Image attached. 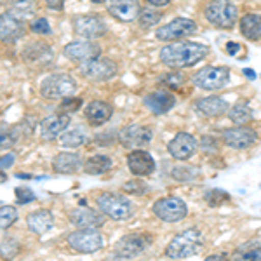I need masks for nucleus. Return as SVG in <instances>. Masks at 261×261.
Returning a JSON list of instances; mask_svg holds the SVG:
<instances>
[{"mask_svg": "<svg viewBox=\"0 0 261 261\" xmlns=\"http://www.w3.org/2000/svg\"><path fill=\"white\" fill-rule=\"evenodd\" d=\"M108 12L122 23H130L140 18L141 7L138 0H112L108 6Z\"/></svg>", "mask_w": 261, "mask_h": 261, "instance_id": "obj_16", "label": "nucleus"}, {"mask_svg": "<svg viewBox=\"0 0 261 261\" xmlns=\"http://www.w3.org/2000/svg\"><path fill=\"white\" fill-rule=\"evenodd\" d=\"M244 75H246V77H249V79H256V73L252 70H249V68L244 70Z\"/></svg>", "mask_w": 261, "mask_h": 261, "instance_id": "obj_46", "label": "nucleus"}, {"mask_svg": "<svg viewBox=\"0 0 261 261\" xmlns=\"http://www.w3.org/2000/svg\"><path fill=\"white\" fill-rule=\"evenodd\" d=\"M82 161L77 153H58L53 159V169L58 174H75L81 171Z\"/></svg>", "mask_w": 261, "mask_h": 261, "instance_id": "obj_23", "label": "nucleus"}, {"mask_svg": "<svg viewBox=\"0 0 261 261\" xmlns=\"http://www.w3.org/2000/svg\"><path fill=\"white\" fill-rule=\"evenodd\" d=\"M202 244H204V239H202L200 231L195 228H188L172 239L166 249V254L172 259L190 258V256L199 254L202 251Z\"/></svg>", "mask_w": 261, "mask_h": 261, "instance_id": "obj_2", "label": "nucleus"}, {"mask_svg": "<svg viewBox=\"0 0 261 261\" xmlns=\"http://www.w3.org/2000/svg\"><path fill=\"white\" fill-rule=\"evenodd\" d=\"M70 125V117L66 113H60V115H50L45 117L40 124V134L42 140L45 141H54L56 138H60L65 129Z\"/></svg>", "mask_w": 261, "mask_h": 261, "instance_id": "obj_18", "label": "nucleus"}, {"mask_svg": "<svg viewBox=\"0 0 261 261\" xmlns=\"http://www.w3.org/2000/svg\"><path fill=\"white\" fill-rule=\"evenodd\" d=\"M27 225H28V228H30V231H33V233H37V235H42L53 228L54 218L49 211L40 209V211L32 213L30 216L27 218Z\"/></svg>", "mask_w": 261, "mask_h": 261, "instance_id": "obj_26", "label": "nucleus"}, {"mask_svg": "<svg viewBox=\"0 0 261 261\" xmlns=\"http://www.w3.org/2000/svg\"><path fill=\"white\" fill-rule=\"evenodd\" d=\"M91 2H94V4H103V2H107V0H91Z\"/></svg>", "mask_w": 261, "mask_h": 261, "instance_id": "obj_48", "label": "nucleus"}, {"mask_svg": "<svg viewBox=\"0 0 261 261\" xmlns=\"http://www.w3.org/2000/svg\"><path fill=\"white\" fill-rule=\"evenodd\" d=\"M60 141L65 146H70V148H75V146H81L84 141H86V134L82 133L81 129H73V130H65V133L60 136Z\"/></svg>", "mask_w": 261, "mask_h": 261, "instance_id": "obj_32", "label": "nucleus"}, {"mask_svg": "<svg viewBox=\"0 0 261 261\" xmlns=\"http://www.w3.org/2000/svg\"><path fill=\"white\" fill-rule=\"evenodd\" d=\"M37 2L35 0H9L7 2V12L18 19H28L35 14Z\"/></svg>", "mask_w": 261, "mask_h": 261, "instance_id": "obj_27", "label": "nucleus"}, {"mask_svg": "<svg viewBox=\"0 0 261 261\" xmlns=\"http://www.w3.org/2000/svg\"><path fill=\"white\" fill-rule=\"evenodd\" d=\"M223 141L235 150H246L258 141V134L251 127H244V125H237L233 129H226L223 133Z\"/></svg>", "mask_w": 261, "mask_h": 261, "instance_id": "obj_13", "label": "nucleus"}, {"mask_svg": "<svg viewBox=\"0 0 261 261\" xmlns=\"http://www.w3.org/2000/svg\"><path fill=\"white\" fill-rule=\"evenodd\" d=\"M45 4L54 11H63V7H65V0H45Z\"/></svg>", "mask_w": 261, "mask_h": 261, "instance_id": "obj_43", "label": "nucleus"}, {"mask_svg": "<svg viewBox=\"0 0 261 261\" xmlns=\"http://www.w3.org/2000/svg\"><path fill=\"white\" fill-rule=\"evenodd\" d=\"M162 18V12L157 9H151V7H145L140 12V24L141 28H151L161 21Z\"/></svg>", "mask_w": 261, "mask_h": 261, "instance_id": "obj_33", "label": "nucleus"}, {"mask_svg": "<svg viewBox=\"0 0 261 261\" xmlns=\"http://www.w3.org/2000/svg\"><path fill=\"white\" fill-rule=\"evenodd\" d=\"M193 32H195V23H193L192 19L176 18V19H172L171 23L159 28L155 37L164 42H172V40H178V39H183V37L192 35Z\"/></svg>", "mask_w": 261, "mask_h": 261, "instance_id": "obj_12", "label": "nucleus"}, {"mask_svg": "<svg viewBox=\"0 0 261 261\" xmlns=\"http://www.w3.org/2000/svg\"><path fill=\"white\" fill-rule=\"evenodd\" d=\"M82 105V99L81 98H73V96H70V98H65L61 101V112L63 113H68V112H77L79 108H81Z\"/></svg>", "mask_w": 261, "mask_h": 261, "instance_id": "obj_37", "label": "nucleus"}, {"mask_svg": "<svg viewBox=\"0 0 261 261\" xmlns=\"http://www.w3.org/2000/svg\"><path fill=\"white\" fill-rule=\"evenodd\" d=\"M68 246L81 254H91L105 246V239L96 228H81L68 235Z\"/></svg>", "mask_w": 261, "mask_h": 261, "instance_id": "obj_6", "label": "nucleus"}, {"mask_svg": "<svg viewBox=\"0 0 261 261\" xmlns=\"http://www.w3.org/2000/svg\"><path fill=\"white\" fill-rule=\"evenodd\" d=\"M167 150H169V153L174 159H178V161H187V159H190L192 155L195 153L197 141H195V138H193L192 134L179 133L169 141Z\"/></svg>", "mask_w": 261, "mask_h": 261, "instance_id": "obj_15", "label": "nucleus"}, {"mask_svg": "<svg viewBox=\"0 0 261 261\" xmlns=\"http://www.w3.org/2000/svg\"><path fill=\"white\" fill-rule=\"evenodd\" d=\"M192 82L205 91H216L230 82V70L225 66H205L193 75Z\"/></svg>", "mask_w": 261, "mask_h": 261, "instance_id": "obj_7", "label": "nucleus"}, {"mask_svg": "<svg viewBox=\"0 0 261 261\" xmlns=\"http://www.w3.org/2000/svg\"><path fill=\"white\" fill-rule=\"evenodd\" d=\"M207 47L197 42H172L161 49V61L169 68H188L207 56Z\"/></svg>", "mask_w": 261, "mask_h": 261, "instance_id": "obj_1", "label": "nucleus"}, {"mask_svg": "<svg viewBox=\"0 0 261 261\" xmlns=\"http://www.w3.org/2000/svg\"><path fill=\"white\" fill-rule=\"evenodd\" d=\"M228 117L235 125H244V124H247V122L252 120V112L246 103L244 105L239 103L228 112Z\"/></svg>", "mask_w": 261, "mask_h": 261, "instance_id": "obj_30", "label": "nucleus"}, {"mask_svg": "<svg viewBox=\"0 0 261 261\" xmlns=\"http://www.w3.org/2000/svg\"><path fill=\"white\" fill-rule=\"evenodd\" d=\"M235 258H239V259H261V242L242 244V246L235 251Z\"/></svg>", "mask_w": 261, "mask_h": 261, "instance_id": "obj_31", "label": "nucleus"}, {"mask_svg": "<svg viewBox=\"0 0 261 261\" xmlns=\"http://www.w3.org/2000/svg\"><path fill=\"white\" fill-rule=\"evenodd\" d=\"M195 110L204 117H220L228 110V103L221 98H216V96H209V98L197 101Z\"/></svg>", "mask_w": 261, "mask_h": 261, "instance_id": "obj_24", "label": "nucleus"}, {"mask_svg": "<svg viewBox=\"0 0 261 261\" xmlns=\"http://www.w3.org/2000/svg\"><path fill=\"white\" fill-rule=\"evenodd\" d=\"M151 129L140 124H129L119 133V141L125 148H141L151 141Z\"/></svg>", "mask_w": 261, "mask_h": 261, "instance_id": "obj_11", "label": "nucleus"}, {"mask_svg": "<svg viewBox=\"0 0 261 261\" xmlns=\"http://www.w3.org/2000/svg\"><path fill=\"white\" fill-rule=\"evenodd\" d=\"M124 190L129 193H145L146 192V185L141 181H127L124 185Z\"/></svg>", "mask_w": 261, "mask_h": 261, "instance_id": "obj_40", "label": "nucleus"}, {"mask_svg": "<svg viewBox=\"0 0 261 261\" xmlns=\"http://www.w3.org/2000/svg\"><path fill=\"white\" fill-rule=\"evenodd\" d=\"M241 32L247 40L261 39V14H246L241 19Z\"/></svg>", "mask_w": 261, "mask_h": 261, "instance_id": "obj_28", "label": "nucleus"}, {"mask_svg": "<svg viewBox=\"0 0 261 261\" xmlns=\"http://www.w3.org/2000/svg\"><path fill=\"white\" fill-rule=\"evenodd\" d=\"M40 92L45 99H65L77 92V82L70 75H49L42 82Z\"/></svg>", "mask_w": 261, "mask_h": 261, "instance_id": "obj_5", "label": "nucleus"}, {"mask_svg": "<svg viewBox=\"0 0 261 261\" xmlns=\"http://www.w3.org/2000/svg\"><path fill=\"white\" fill-rule=\"evenodd\" d=\"M23 33H24L23 21L14 18L9 12H4L2 18H0V37H2V42L12 44V42L18 40Z\"/></svg>", "mask_w": 261, "mask_h": 261, "instance_id": "obj_22", "label": "nucleus"}, {"mask_svg": "<svg viewBox=\"0 0 261 261\" xmlns=\"http://www.w3.org/2000/svg\"><path fill=\"white\" fill-rule=\"evenodd\" d=\"M70 221L79 228H99L105 223L103 214L92 211L87 207H75L68 213Z\"/></svg>", "mask_w": 261, "mask_h": 261, "instance_id": "obj_20", "label": "nucleus"}, {"mask_svg": "<svg viewBox=\"0 0 261 261\" xmlns=\"http://www.w3.org/2000/svg\"><path fill=\"white\" fill-rule=\"evenodd\" d=\"M183 82H185V75H181V73H167L162 77V84L169 86L171 89H178Z\"/></svg>", "mask_w": 261, "mask_h": 261, "instance_id": "obj_38", "label": "nucleus"}, {"mask_svg": "<svg viewBox=\"0 0 261 261\" xmlns=\"http://www.w3.org/2000/svg\"><path fill=\"white\" fill-rule=\"evenodd\" d=\"M16 199L19 200V204H28V202L35 200V193L30 188H16Z\"/></svg>", "mask_w": 261, "mask_h": 261, "instance_id": "obj_39", "label": "nucleus"}, {"mask_svg": "<svg viewBox=\"0 0 261 261\" xmlns=\"http://www.w3.org/2000/svg\"><path fill=\"white\" fill-rule=\"evenodd\" d=\"M205 18L216 28L231 30L237 21V7L230 0H211L205 7Z\"/></svg>", "mask_w": 261, "mask_h": 261, "instance_id": "obj_4", "label": "nucleus"}, {"mask_svg": "<svg viewBox=\"0 0 261 261\" xmlns=\"http://www.w3.org/2000/svg\"><path fill=\"white\" fill-rule=\"evenodd\" d=\"M16 218H18V211H16L12 205L4 204L2 207H0V228L7 230L12 223L16 221Z\"/></svg>", "mask_w": 261, "mask_h": 261, "instance_id": "obj_34", "label": "nucleus"}, {"mask_svg": "<svg viewBox=\"0 0 261 261\" xmlns=\"http://www.w3.org/2000/svg\"><path fill=\"white\" fill-rule=\"evenodd\" d=\"M75 32L81 37H86L87 40H91L105 35L107 27H105L103 19L99 16H79V18H75Z\"/></svg>", "mask_w": 261, "mask_h": 261, "instance_id": "obj_17", "label": "nucleus"}, {"mask_svg": "<svg viewBox=\"0 0 261 261\" xmlns=\"http://www.w3.org/2000/svg\"><path fill=\"white\" fill-rule=\"evenodd\" d=\"M204 199L209 205H213L214 207V205H221V204H225V202H228L230 195L226 192L220 190V188H216V190H209L207 193H205Z\"/></svg>", "mask_w": 261, "mask_h": 261, "instance_id": "obj_35", "label": "nucleus"}, {"mask_svg": "<svg viewBox=\"0 0 261 261\" xmlns=\"http://www.w3.org/2000/svg\"><path fill=\"white\" fill-rule=\"evenodd\" d=\"M146 2L151 4V6H155V7H162V6H167L171 0H146Z\"/></svg>", "mask_w": 261, "mask_h": 261, "instance_id": "obj_45", "label": "nucleus"}, {"mask_svg": "<svg viewBox=\"0 0 261 261\" xmlns=\"http://www.w3.org/2000/svg\"><path fill=\"white\" fill-rule=\"evenodd\" d=\"M16 178H19V179H30L32 176L30 174H24V172H18V174H16Z\"/></svg>", "mask_w": 261, "mask_h": 261, "instance_id": "obj_47", "label": "nucleus"}, {"mask_svg": "<svg viewBox=\"0 0 261 261\" xmlns=\"http://www.w3.org/2000/svg\"><path fill=\"white\" fill-rule=\"evenodd\" d=\"M99 45L94 44L91 40L86 42H70V44L65 45V56L71 61L77 63H86L91 61L94 58H99Z\"/></svg>", "mask_w": 261, "mask_h": 261, "instance_id": "obj_14", "label": "nucleus"}, {"mask_svg": "<svg viewBox=\"0 0 261 261\" xmlns=\"http://www.w3.org/2000/svg\"><path fill=\"white\" fill-rule=\"evenodd\" d=\"M187 204L178 197H164L153 204V214L166 223H178L187 218Z\"/></svg>", "mask_w": 261, "mask_h": 261, "instance_id": "obj_8", "label": "nucleus"}, {"mask_svg": "<svg viewBox=\"0 0 261 261\" xmlns=\"http://www.w3.org/2000/svg\"><path fill=\"white\" fill-rule=\"evenodd\" d=\"M151 239L146 237L145 233H133V235H125L124 239H120L117 242L115 249H113V256L120 259H129L134 256L141 254L146 247L150 246Z\"/></svg>", "mask_w": 261, "mask_h": 261, "instance_id": "obj_10", "label": "nucleus"}, {"mask_svg": "<svg viewBox=\"0 0 261 261\" xmlns=\"http://www.w3.org/2000/svg\"><path fill=\"white\" fill-rule=\"evenodd\" d=\"M81 73L92 82L110 81L117 73V65L107 58H94L91 61H86L81 65Z\"/></svg>", "mask_w": 261, "mask_h": 261, "instance_id": "obj_9", "label": "nucleus"}, {"mask_svg": "<svg viewBox=\"0 0 261 261\" xmlns=\"http://www.w3.org/2000/svg\"><path fill=\"white\" fill-rule=\"evenodd\" d=\"M174 105H176L174 94H171L169 91H164V89L150 92L145 98V107L148 108L151 113H155V115L167 113Z\"/></svg>", "mask_w": 261, "mask_h": 261, "instance_id": "obj_21", "label": "nucleus"}, {"mask_svg": "<svg viewBox=\"0 0 261 261\" xmlns=\"http://www.w3.org/2000/svg\"><path fill=\"white\" fill-rule=\"evenodd\" d=\"M113 108L105 101H92L86 108V117L91 125H103L107 120H110Z\"/></svg>", "mask_w": 261, "mask_h": 261, "instance_id": "obj_25", "label": "nucleus"}, {"mask_svg": "<svg viewBox=\"0 0 261 261\" xmlns=\"http://www.w3.org/2000/svg\"><path fill=\"white\" fill-rule=\"evenodd\" d=\"M112 169V159L107 157V155H92V157L87 159V162L84 164V171L91 176H98L103 174V172Z\"/></svg>", "mask_w": 261, "mask_h": 261, "instance_id": "obj_29", "label": "nucleus"}, {"mask_svg": "<svg viewBox=\"0 0 261 261\" xmlns=\"http://www.w3.org/2000/svg\"><path fill=\"white\" fill-rule=\"evenodd\" d=\"M30 28H32L33 33H40V35H50V32H53V30H50L49 21L44 19V18L33 19L32 24H30Z\"/></svg>", "mask_w": 261, "mask_h": 261, "instance_id": "obj_36", "label": "nucleus"}, {"mask_svg": "<svg viewBox=\"0 0 261 261\" xmlns=\"http://www.w3.org/2000/svg\"><path fill=\"white\" fill-rule=\"evenodd\" d=\"M202 150H204L205 153H216V151H218L216 140L211 138V136H204V138H202Z\"/></svg>", "mask_w": 261, "mask_h": 261, "instance_id": "obj_41", "label": "nucleus"}, {"mask_svg": "<svg viewBox=\"0 0 261 261\" xmlns=\"http://www.w3.org/2000/svg\"><path fill=\"white\" fill-rule=\"evenodd\" d=\"M96 204L101 209V213L107 214L108 218L115 221H125L133 216L134 207L133 202L127 197L120 195V193H113V192H105L99 193Z\"/></svg>", "mask_w": 261, "mask_h": 261, "instance_id": "obj_3", "label": "nucleus"}, {"mask_svg": "<svg viewBox=\"0 0 261 261\" xmlns=\"http://www.w3.org/2000/svg\"><path fill=\"white\" fill-rule=\"evenodd\" d=\"M12 164H14V155H12V153L4 155V157H2V164H0V166H2V171L9 169Z\"/></svg>", "mask_w": 261, "mask_h": 261, "instance_id": "obj_42", "label": "nucleus"}, {"mask_svg": "<svg viewBox=\"0 0 261 261\" xmlns=\"http://www.w3.org/2000/svg\"><path fill=\"white\" fill-rule=\"evenodd\" d=\"M127 166L134 176H148L155 169V161L151 159L148 151L133 150L127 155Z\"/></svg>", "mask_w": 261, "mask_h": 261, "instance_id": "obj_19", "label": "nucleus"}, {"mask_svg": "<svg viewBox=\"0 0 261 261\" xmlns=\"http://www.w3.org/2000/svg\"><path fill=\"white\" fill-rule=\"evenodd\" d=\"M239 49H241V45H239L237 42H228V44H226V53L231 54V56H235Z\"/></svg>", "mask_w": 261, "mask_h": 261, "instance_id": "obj_44", "label": "nucleus"}]
</instances>
